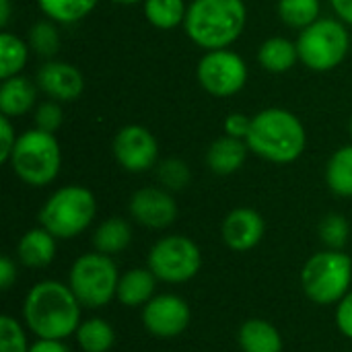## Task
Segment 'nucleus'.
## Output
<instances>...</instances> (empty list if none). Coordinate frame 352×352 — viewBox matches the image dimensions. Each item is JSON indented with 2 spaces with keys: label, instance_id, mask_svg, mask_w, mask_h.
<instances>
[{
  "label": "nucleus",
  "instance_id": "f257e3e1",
  "mask_svg": "<svg viewBox=\"0 0 352 352\" xmlns=\"http://www.w3.org/2000/svg\"><path fill=\"white\" fill-rule=\"evenodd\" d=\"M82 305L72 289L60 280L33 285L23 301V322L35 338L66 340L80 326Z\"/></svg>",
  "mask_w": 352,
  "mask_h": 352
},
{
  "label": "nucleus",
  "instance_id": "f03ea898",
  "mask_svg": "<svg viewBox=\"0 0 352 352\" xmlns=\"http://www.w3.org/2000/svg\"><path fill=\"white\" fill-rule=\"evenodd\" d=\"M305 140L303 124L297 116L280 107L256 113L245 138L252 153L278 165L297 161L305 151Z\"/></svg>",
  "mask_w": 352,
  "mask_h": 352
},
{
  "label": "nucleus",
  "instance_id": "7ed1b4c3",
  "mask_svg": "<svg viewBox=\"0 0 352 352\" xmlns=\"http://www.w3.org/2000/svg\"><path fill=\"white\" fill-rule=\"evenodd\" d=\"M248 10L243 0H194L184 21L188 37L204 50H225L241 35Z\"/></svg>",
  "mask_w": 352,
  "mask_h": 352
},
{
  "label": "nucleus",
  "instance_id": "20e7f679",
  "mask_svg": "<svg viewBox=\"0 0 352 352\" xmlns=\"http://www.w3.org/2000/svg\"><path fill=\"white\" fill-rule=\"evenodd\" d=\"M97 214V200L82 186L56 190L39 210V223L56 239H74L91 227Z\"/></svg>",
  "mask_w": 352,
  "mask_h": 352
},
{
  "label": "nucleus",
  "instance_id": "39448f33",
  "mask_svg": "<svg viewBox=\"0 0 352 352\" xmlns=\"http://www.w3.org/2000/svg\"><path fill=\"white\" fill-rule=\"evenodd\" d=\"M352 285V260L342 250L314 254L301 270V287L316 305H336Z\"/></svg>",
  "mask_w": 352,
  "mask_h": 352
},
{
  "label": "nucleus",
  "instance_id": "423d86ee",
  "mask_svg": "<svg viewBox=\"0 0 352 352\" xmlns=\"http://www.w3.org/2000/svg\"><path fill=\"white\" fill-rule=\"evenodd\" d=\"M10 167L21 182L33 188H43L58 177L62 155L54 134L39 128L23 132L10 155Z\"/></svg>",
  "mask_w": 352,
  "mask_h": 352
},
{
  "label": "nucleus",
  "instance_id": "0eeeda50",
  "mask_svg": "<svg viewBox=\"0 0 352 352\" xmlns=\"http://www.w3.org/2000/svg\"><path fill=\"white\" fill-rule=\"evenodd\" d=\"M120 272L111 256L89 252L78 256L68 272V287L87 309H101L118 295Z\"/></svg>",
  "mask_w": 352,
  "mask_h": 352
},
{
  "label": "nucleus",
  "instance_id": "6e6552de",
  "mask_svg": "<svg viewBox=\"0 0 352 352\" xmlns=\"http://www.w3.org/2000/svg\"><path fill=\"white\" fill-rule=\"evenodd\" d=\"M349 45V33L336 19H318L305 27L297 39L299 60L316 72H326L340 66L346 58Z\"/></svg>",
  "mask_w": 352,
  "mask_h": 352
},
{
  "label": "nucleus",
  "instance_id": "1a4fd4ad",
  "mask_svg": "<svg viewBox=\"0 0 352 352\" xmlns=\"http://www.w3.org/2000/svg\"><path fill=\"white\" fill-rule=\"evenodd\" d=\"M146 264L159 280L182 285L200 272L202 252L196 241L186 235H167L151 248Z\"/></svg>",
  "mask_w": 352,
  "mask_h": 352
},
{
  "label": "nucleus",
  "instance_id": "9d476101",
  "mask_svg": "<svg viewBox=\"0 0 352 352\" xmlns=\"http://www.w3.org/2000/svg\"><path fill=\"white\" fill-rule=\"evenodd\" d=\"M198 82L214 97H231L248 82V66L235 52L212 50L198 64Z\"/></svg>",
  "mask_w": 352,
  "mask_h": 352
},
{
  "label": "nucleus",
  "instance_id": "9b49d317",
  "mask_svg": "<svg viewBox=\"0 0 352 352\" xmlns=\"http://www.w3.org/2000/svg\"><path fill=\"white\" fill-rule=\"evenodd\" d=\"M142 326L144 330L161 340H171L182 336L190 322L192 311L186 299L173 293L155 295L144 307H142Z\"/></svg>",
  "mask_w": 352,
  "mask_h": 352
},
{
  "label": "nucleus",
  "instance_id": "f8f14e48",
  "mask_svg": "<svg viewBox=\"0 0 352 352\" xmlns=\"http://www.w3.org/2000/svg\"><path fill=\"white\" fill-rule=\"evenodd\" d=\"M113 155L130 173L148 171L157 163L159 146L144 126H124L113 138Z\"/></svg>",
  "mask_w": 352,
  "mask_h": 352
},
{
  "label": "nucleus",
  "instance_id": "ddd939ff",
  "mask_svg": "<svg viewBox=\"0 0 352 352\" xmlns=\"http://www.w3.org/2000/svg\"><path fill=\"white\" fill-rule=\"evenodd\" d=\"M132 219L146 229H167L177 219V202L165 188H140L130 198Z\"/></svg>",
  "mask_w": 352,
  "mask_h": 352
},
{
  "label": "nucleus",
  "instance_id": "4468645a",
  "mask_svg": "<svg viewBox=\"0 0 352 352\" xmlns=\"http://www.w3.org/2000/svg\"><path fill=\"white\" fill-rule=\"evenodd\" d=\"M266 233V223L262 214L254 208H235L231 210L221 227L223 241L233 252H250L254 250Z\"/></svg>",
  "mask_w": 352,
  "mask_h": 352
},
{
  "label": "nucleus",
  "instance_id": "2eb2a0df",
  "mask_svg": "<svg viewBox=\"0 0 352 352\" xmlns=\"http://www.w3.org/2000/svg\"><path fill=\"white\" fill-rule=\"evenodd\" d=\"M37 85L45 95L58 101H74L85 89L80 70L66 62H47L37 72Z\"/></svg>",
  "mask_w": 352,
  "mask_h": 352
},
{
  "label": "nucleus",
  "instance_id": "dca6fc26",
  "mask_svg": "<svg viewBox=\"0 0 352 352\" xmlns=\"http://www.w3.org/2000/svg\"><path fill=\"white\" fill-rule=\"evenodd\" d=\"M16 258L25 268L41 270L47 268L56 258V237L43 229H29L16 245Z\"/></svg>",
  "mask_w": 352,
  "mask_h": 352
},
{
  "label": "nucleus",
  "instance_id": "f3484780",
  "mask_svg": "<svg viewBox=\"0 0 352 352\" xmlns=\"http://www.w3.org/2000/svg\"><path fill=\"white\" fill-rule=\"evenodd\" d=\"M157 280L159 278L151 272L148 266L146 268H130L124 274H120L116 299L124 307H144L155 297Z\"/></svg>",
  "mask_w": 352,
  "mask_h": 352
},
{
  "label": "nucleus",
  "instance_id": "a211bd4d",
  "mask_svg": "<svg viewBox=\"0 0 352 352\" xmlns=\"http://www.w3.org/2000/svg\"><path fill=\"white\" fill-rule=\"evenodd\" d=\"M248 142L233 136H223L208 146L206 165L217 175H231L239 171L248 159Z\"/></svg>",
  "mask_w": 352,
  "mask_h": 352
},
{
  "label": "nucleus",
  "instance_id": "6ab92c4d",
  "mask_svg": "<svg viewBox=\"0 0 352 352\" xmlns=\"http://www.w3.org/2000/svg\"><path fill=\"white\" fill-rule=\"evenodd\" d=\"M241 352H283V336L278 328L262 318L245 320L237 332Z\"/></svg>",
  "mask_w": 352,
  "mask_h": 352
},
{
  "label": "nucleus",
  "instance_id": "aec40b11",
  "mask_svg": "<svg viewBox=\"0 0 352 352\" xmlns=\"http://www.w3.org/2000/svg\"><path fill=\"white\" fill-rule=\"evenodd\" d=\"M35 103V85L25 76H10L0 87V111L2 116L16 118L31 111Z\"/></svg>",
  "mask_w": 352,
  "mask_h": 352
},
{
  "label": "nucleus",
  "instance_id": "412c9836",
  "mask_svg": "<svg viewBox=\"0 0 352 352\" xmlns=\"http://www.w3.org/2000/svg\"><path fill=\"white\" fill-rule=\"evenodd\" d=\"M132 243V227L126 219H105L93 233V248L105 256L122 254Z\"/></svg>",
  "mask_w": 352,
  "mask_h": 352
},
{
  "label": "nucleus",
  "instance_id": "4be33fe9",
  "mask_svg": "<svg viewBox=\"0 0 352 352\" xmlns=\"http://www.w3.org/2000/svg\"><path fill=\"white\" fill-rule=\"evenodd\" d=\"M297 58H299L297 43H293L285 37H270L258 50V62L262 64V68L268 72H274V74L291 70L295 66Z\"/></svg>",
  "mask_w": 352,
  "mask_h": 352
},
{
  "label": "nucleus",
  "instance_id": "5701e85b",
  "mask_svg": "<svg viewBox=\"0 0 352 352\" xmlns=\"http://www.w3.org/2000/svg\"><path fill=\"white\" fill-rule=\"evenodd\" d=\"M74 338L82 352H109L116 344V330L107 320L91 318L80 322Z\"/></svg>",
  "mask_w": 352,
  "mask_h": 352
},
{
  "label": "nucleus",
  "instance_id": "b1692460",
  "mask_svg": "<svg viewBox=\"0 0 352 352\" xmlns=\"http://www.w3.org/2000/svg\"><path fill=\"white\" fill-rule=\"evenodd\" d=\"M326 184L336 196L352 198V144L338 148L330 157L326 167Z\"/></svg>",
  "mask_w": 352,
  "mask_h": 352
},
{
  "label": "nucleus",
  "instance_id": "393cba45",
  "mask_svg": "<svg viewBox=\"0 0 352 352\" xmlns=\"http://www.w3.org/2000/svg\"><path fill=\"white\" fill-rule=\"evenodd\" d=\"M144 14L157 29H175L186 21L184 0H144Z\"/></svg>",
  "mask_w": 352,
  "mask_h": 352
},
{
  "label": "nucleus",
  "instance_id": "a878e982",
  "mask_svg": "<svg viewBox=\"0 0 352 352\" xmlns=\"http://www.w3.org/2000/svg\"><path fill=\"white\" fill-rule=\"evenodd\" d=\"M29 58V47L23 39H19L12 33L0 35V78L6 80L10 76H16Z\"/></svg>",
  "mask_w": 352,
  "mask_h": 352
},
{
  "label": "nucleus",
  "instance_id": "bb28decb",
  "mask_svg": "<svg viewBox=\"0 0 352 352\" xmlns=\"http://www.w3.org/2000/svg\"><path fill=\"white\" fill-rule=\"evenodd\" d=\"M39 8L50 21L56 23H76L85 19L99 0H37Z\"/></svg>",
  "mask_w": 352,
  "mask_h": 352
},
{
  "label": "nucleus",
  "instance_id": "cd10ccee",
  "mask_svg": "<svg viewBox=\"0 0 352 352\" xmlns=\"http://www.w3.org/2000/svg\"><path fill=\"white\" fill-rule=\"evenodd\" d=\"M280 19L295 29H305L320 16V0H278Z\"/></svg>",
  "mask_w": 352,
  "mask_h": 352
},
{
  "label": "nucleus",
  "instance_id": "c85d7f7f",
  "mask_svg": "<svg viewBox=\"0 0 352 352\" xmlns=\"http://www.w3.org/2000/svg\"><path fill=\"white\" fill-rule=\"evenodd\" d=\"M351 225L342 214H326L320 223V239L328 250H342L349 241Z\"/></svg>",
  "mask_w": 352,
  "mask_h": 352
},
{
  "label": "nucleus",
  "instance_id": "c756f323",
  "mask_svg": "<svg viewBox=\"0 0 352 352\" xmlns=\"http://www.w3.org/2000/svg\"><path fill=\"white\" fill-rule=\"evenodd\" d=\"M31 344L27 342L25 328L12 318H0V352H29Z\"/></svg>",
  "mask_w": 352,
  "mask_h": 352
},
{
  "label": "nucleus",
  "instance_id": "7c9ffc66",
  "mask_svg": "<svg viewBox=\"0 0 352 352\" xmlns=\"http://www.w3.org/2000/svg\"><path fill=\"white\" fill-rule=\"evenodd\" d=\"M29 43L39 56H54L60 47L58 29L50 21H39L29 31Z\"/></svg>",
  "mask_w": 352,
  "mask_h": 352
},
{
  "label": "nucleus",
  "instance_id": "2f4dec72",
  "mask_svg": "<svg viewBox=\"0 0 352 352\" xmlns=\"http://www.w3.org/2000/svg\"><path fill=\"white\" fill-rule=\"evenodd\" d=\"M159 182L163 184L165 190H171V192H177V190H184L188 184H190V169L184 161L179 159H167L159 165Z\"/></svg>",
  "mask_w": 352,
  "mask_h": 352
},
{
  "label": "nucleus",
  "instance_id": "473e14b6",
  "mask_svg": "<svg viewBox=\"0 0 352 352\" xmlns=\"http://www.w3.org/2000/svg\"><path fill=\"white\" fill-rule=\"evenodd\" d=\"M62 122H64V113H62V109H60V105H58V103H54V101H45V103H41V105L37 107L35 124H37V128H39V130L54 134V132L62 126Z\"/></svg>",
  "mask_w": 352,
  "mask_h": 352
},
{
  "label": "nucleus",
  "instance_id": "72a5a7b5",
  "mask_svg": "<svg viewBox=\"0 0 352 352\" xmlns=\"http://www.w3.org/2000/svg\"><path fill=\"white\" fill-rule=\"evenodd\" d=\"M336 326L342 336L352 340V289L336 303V314H334Z\"/></svg>",
  "mask_w": 352,
  "mask_h": 352
},
{
  "label": "nucleus",
  "instance_id": "f704fd0d",
  "mask_svg": "<svg viewBox=\"0 0 352 352\" xmlns=\"http://www.w3.org/2000/svg\"><path fill=\"white\" fill-rule=\"evenodd\" d=\"M14 144H16L14 128H12V124L8 120V116H0V161L2 163L10 161Z\"/></svg>",
  "mask_w": 352,
  "mask_h": 352
},
{
  "label": "nucleus",
  "instance_id": "c9c22d12",
  "mask_svg": "<svg viewBox=\"0 0 352 352\" xmlns=\"http://www.w3.org/2000/svg\"><path fill=\"white\" fill-rule=\"evenodd\" d=\"M252 128V120L243 113H231L225 120V132L233 138H248V132Z\"/></svg>",
  "mask_w": 352,
  "mask_h": 352
},
{
  "label": "nucleus",
  "instance_id": "e433bc0d",
  "mask_svg": "<svg viewBox=\"0 0 352 352\" xmlns=\"http://www.w3.org/2000/svg\"><path fill=\"white\" fill-rule=\"evenodd\" d=\"M19 278V272H16V264L8 258V256H2L0 258V287L2 291H8Z\"/></svg>",
  "mask_w": 352,
  "mask_h": 352
},
{
  "label": "nucleus",
  "instance_id": "4c0bfd02",
  "mask_svg": "<svg viewBox=\"0 0 352 352\" xmlns=\"http://www.w3.org/2000/svg\"><path fill=\"white\" fill-rule=\"evenodd\" d=\"M29 352H70V349L66 346L64 340H43V338H37Z\"/></svg>",
  "mask_w": 352,
  "mask_h": 352
},
{
  "label": "nucleus",
  "instance_id": "58836bf2",
  "mask_svg": "<svg viewBox=\"0 0 352 352\" xmlns=\"http://www.w3.org/2000/svg\"><path fill=\"white\" fill-rule=\"evenodd\" d=\"M330 4L344 23L352 25V0H330Z\"/></svg>",
  "mask_w": 352,
  "mask_h": 352
},
{
  "label": "nucleus",
  "instance_id": "ea45409f",
  "mask_svg": "<svg viewBox=\"0 0 352 352\" xmlns=\"http://www.w3.org/2000/svg\"><path fill=\"white\" fill-rule=\"evenodd\" d=\"M111 2H116V4H136V2H144V0H111Z\"/></svg>",
  "mask_w": 352,
  "mask_h": 352
},
{
  "label": "nucleus",
  "instance_id": "a19ab883",
  "mask_svg": "<svg viewBox=\"0 0 352 352\" xmlns=\"http://www.w3.org/2000/svg\"><path fill=\"white\" fill-rule=\"evenodd\" d=\"M351 134H352V118H351Z\"/></svg>",
  "mask_w": 352,
  "mask_h": 352
}]
</instances>
